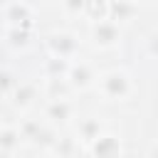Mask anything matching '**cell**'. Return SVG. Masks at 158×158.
Listing matches in <instances>:
<instances>
[{"label":"cell","instance_id":"6","mask_svg":"<svg viewBox=\"0 0 158 158\" xmlns=\"http://www.w3.org/2000/svg\"><path fill=\"white\" fill-rule=\"evenodd\" d=\"M86 153H91V156H118V153H123V146H121V138L101 133L99 138H94L86 146Z\"/></svg>","mask_w":158,"mask_h":158},{"label":"cell","instance_id":"5","mask_svg":"<svg viewBox=\"0 0 158 158\" xmlns=\"http://www.w3.org/2000/svg\"><path fill=\"white\" fill-rule=\"evenodd\" d=\"M91 40L99 49H111L121 42V27L111 20H96V25L91 30Z\"/></svg>","mask_w":158,"mask_h":158},{"label":"cell","instance_id":"10","mask_svg":"<svg viewBox=\"0 0 158 158\" xmlns=\"http://www.w3.org/2000/svg\"><path fill=\"white\" fill-rule=\"evenodd\" d=\"M89 0H62V7L67 15H79L81 10H86Z\"/></svg>","mask_w":158,"mask_h":158},{"label":"cell","instance_id":"1","mask_svg":"<svg viewBox=\"0 0 158 158\" xmlns=\"http://www.w3.org/2000/svg\"><path fill=\"white\" fill-rule=\"evenodd\" d=\"M96 91L104 96V101H128L136 91L133 81H131V74L126 69H111L106 74L99 77L96 81Z\"/></svg>","mask_w":158,"mask_h":158},{"label":"cell","instance_id":"11","mask_svg":"<svg viewBox=\"0 0 158 158\" xmlns=\"http://www.w3.org/2000/svg\"><path fill=\"white\" fill-rule=\"evenodd\" d=\"M136 5H148V2H153V0H133Z\"/></svg>","mask_w":158,"mask_h":158},{"label":"cell","instance_id":"3","mask_svg":"<svg viewBox=\"0 0 158 158\" xmlns=\"http://www.w3.org/2000/svg\"><path fill=\"white\" fill-rule=\"evenodd\" d=\"M77 116V109H74V104L67 99V96H54V99H49V104L44 106V121L49 123V126H67V123H72V118Z\"/></svg>","mask_w":158,"mask_h":158},{"label":"cell","instance_id":"9","mask_svg":"<svg viewBox=\"0 0 158 158\" xmlns=\"http://www.w3.org/2000/svg\"><path fill=\"white\" fill-rule=\"evenodd\" d=\"M35 99H37V89L35 86H17V91H15V106L17 109H30L32 104H35Z\"/></svg>","mask_w":158,"mask_h":158},{"label":"cell","instance_id":"7","mask_svg":"<svg viewBox=\"0 0 158 158\" xmlns=\"http://www.w3.org/2000/svg\"><path fill=\"white\" fill-rule=\"evenodd\" d=\"M25 143L20 126H2L0 131V153L2 156H15L20 153V146Z\"/></svg>","mask_w":158,"mask_h":158},{"label":"cell","instance_id":"4","mask_svg":"<svg viewBox=\"0 0 158 158\" xmlns=\"http://www.w3.org/2000/svg\"><path fill=\"white\" fill-rule=\"evenodd\" d=\"M47 47H49V54L52 57H59V59L72 62L77 57V52H79V40L72 32H54V35L47 37Z\"/></svg>","mask_w":158,"mask_h":158},{"label":"cell","instance_id":"2","mask_svg":"<svg viewBox=\"0 0 158 158\" xmlns=\"http://www.w3.org/2000/svg\"><path fill=\"white\" fill-rule=\"evenodd\" d=\"M99 77H101V74H96V69H94L91 64H86V62H72L69 69H67L64 81H67V86L74 89V91H86V89L96 86Z\"/></svg>","mask_w":158,"mask_h":158},{"label":"cell","instance_id":"8","mask_svg":"<svg viewBox=\"0 0 158 158\" xmlns=\"http://www.w3.org/2000/svg\"><path fill=\"white\" fill-rule=\"evenodd\" d=\"M77 136H79V141L81 143H91L94 138H99L101 136V121L99 118H94V116H89V118H81L79 123H77Z\"/></svg>","mask_w":158,"mask_h":158},{"label":"cell","instance_id":"12","mask_svg":"<svg viewBox=\"0 0 158 158\" xmlns=\"http://www.w3.org/2000/svg\"><path fill=\"white\" fill-rule=\"evenodd\" d=\"M153 153H158V146H156V148H153Z\"/></svg>","mask_w":158,"mask_h":158}]
</instances>
